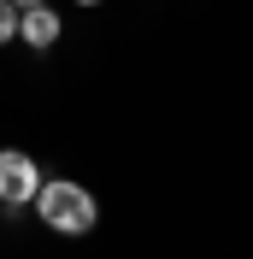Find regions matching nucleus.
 I'll return each instance as SVG.
<instances>
[{
	"label": "nucleus",
	"instance_id": "f257e3e1",
	"mask_svg": "<svg viewBox=\"0 0 253 259\" xmlns=\"http://www.w3.org/2000/svg\"><path fill=\"white\" fill-rule=\"evenodd\" d=\"M30 206H35V218H41L53 236H89V230L100 224V200L82 189V183H71V177L41 183Z\"/></svg>",
	"mask_w": 253,
	"mask_h": 259
},
{
	"label": "nucleus",
	"instance_id": "f03ea898",
	"mask_svg": "<svg viewBox=\"0 0 253 259\" xmlns=\"http://www.w3.org/2000/svg\"><path fill=\"white\" fill-rule=\"evenodd\" d=\"M35 189H41V171H35V159L24 153V147H0V200L6 206H30Z\"/></svg>",
	"mask_w": 253,
	"mask_h": 259
},
{
	"label": "nucleus",
	"instance_id": "7ed1b4c3",
	"mask_svg": "<svg viewBox=\"0 0 253 259\" xmlns=\"http://www.w3.org/2000/svg\"><path fill=\"white\" fill-rule=\"evenodd\" d=\"M65 35V18L53 12V6H30V12H18V41H24V48H53V41H59Z\"/></svg>",
	"mask_w": 253,
	"mask_h": 259
},
{
	"label": "nucleus",
	"instance_id": "20e7f679",
	"mask_svg": "<svg viewBox=\"0 0 253 259\" xmlns=\"http://www.w3.org/2000/svg\"><path fill=\"white\" fill-rule=\"evenodd\" d=\"M12 35H18V6H12V0H0V48H6Z\"/></svg>",
	"mask_w": 253,
	"mask_h": 259
},
{
	"label": "nucleus",
	"instance_id": "39448f33",
	"mask_svg": "<svg viewBox=\"0 0 253 259\" xmlns=\"http://www.w3.org/2000/svg\"><path fill=\"white\" fill-rule=\"evenodd\" d=\"M12 6H18V12H30V6H48V0H12Z\"/></svg>",
	"mask_w": 253,
	"mask_h": 259
},
{
	"label": "nucleus",
	"instance_id": "423d86ee",
	"mask_svg": "<svg viewBox=\"0 0 253 259\" xmlns=\"http://www.w3.org/2000/svg\"><path fill=\"white\" fill-rule=\"evenodd\" d=\"M77 6H106V0H77Z\"/></svg>",
	"mask_w": 253,
	"mask_h": 259
}]
</instances>
